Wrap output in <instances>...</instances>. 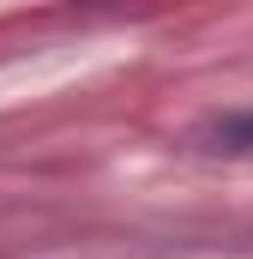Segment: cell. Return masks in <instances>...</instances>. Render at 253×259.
<instances>
[{"instance_id": "6da1fadb", "label": "cell", "mask_w": 253, "mask_h": 259, "mask_svg": "<svg viewBox=\"0 0 253 259\" xmlns=\"http://www.w3.org/2000/svg\"><path fill=\"white\" fill-rule=\"evenodd\" d=\"M205 145H211V151H229V157L253 151V115H223L217 127L205 133Z\"/></svg>"}]
</instances>
